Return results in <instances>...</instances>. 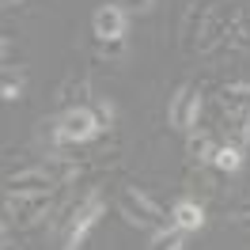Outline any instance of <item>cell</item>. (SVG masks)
Returning a JSON list of instances; mask_svg holds the SVG:
<instances>
[{
	"label": "cell",
	"mask_w": 250,
	"mask_h": 250,
	"mask_svg": "<svg viewBox=\"0 0 250 250\" xmlns=\"http://www.w3.org/2000/svg\"><path fill=\"white\" fill-rule=\"evenodd\" d=\"M76 159H64V156H49L42 163H34L27 171H19L8 178V189H23V193H57L61 186H68L72 178H80Z\"/></svg>",
	"instance_id": "1"
},
{
	"label": "cell",
	"mask_w": 250,
	"mask_h": 250,
	"mask_svg": "<svg viewBox=\"0 0 250 250\" xmlns=\"http://www.w3.org/2000/svg\"><path fill=\"white\" fill-rule=\"evenodd\" d=\"M99 133H106V129H103V122H99V114H95L91 103H87V106H68L49 122V141H53V148H76V144L95 141Z\"/></svg>",
	"instance_id": "2"
},
{
	"label": "cell",
	"mask_w": 250,
	"mask_h": 250,
	"mask_svg": "<svg viewBox=\"0 0 250 250\" xmlns=\"http://www.w3.org/2000/svg\"><path fill=\"white\" fill-rule=\"evenodd\" d=\"M118 212L125 216V224H133V228H148V231H156L163 224H171V216L163 212V205L152 197V193H144L137 186H125L118 193Z\"/></svg>",
	"instance_id": "3"
},
{
	"label": "cell",
	"mask_w": 250,
	"mask_h": 250,
	"mask_svg": "<svg viewBox=\"0 0 250 250\" xmlns=\"http://www.w3.org/2000/svg\"><path fill=\"white\" fill-rule=\"evenodd\" d=\"M99 216H103V197H99V193H87L83 201L72 205V208L64 212V231H61L64 250H76L80 243L87 239V231L99 224Z\"/></svg>",
	"instance_id": "4"
},
{
	"label": "cell",
	"mask_w": 250,
	"mask_h": 250,
	"mask_svg": "<svg viewBox=\"0 0 250 250\" xmlns=\"http://www.w3.org/2000/svg\"><path fill=\"white\" fill-rule=\"evenodd\" d=\"M197 114H201V91L193 83H182L171 95V106H167V122L178 133H193L197 129Z\"/></svg>",
	"instance_id": "5"
},
{
	"label": "cell",
	"mask_w": 250,
	"mask_h": 250,
	"mask_svg": "<svg viewBox=\"0 0 250 250\" xmlns=\"http://www.w3.org/2000/svg\"><path fill=\"white\" fill-rule=\"evenodd\" d=\"M91 27H95L99 42H122L125 27H129V12H125L122 4H103V8H95Z\"/></svg>",
	"instance_id": "6"
},
{
	"label": "cell",
	"mask_w": 250,
	"mask_h": 250,
	"mask_svg": "<svg viewBox=\"0 0 250 250\" xmlns=\"http://www.w3.org/2000/svg\"><path fill=\"white\" fill-rule=\"evenodd\" d=\"M220 110L231 122H247L250 118V83H228L220 91Z\"/></svg>",
	"instance_id": "7"
},
{
	"label": "cell",
	"mask_w": 250,
	"mask_h": 250,
	"mask_svg": "<svg viewBox=\"0 0 250 250\" xmlns=\"http://www.w3.org/2000/svg\"><path fill=\"white\" fill-rule=\"evenodd\" d=\"M171 224H178L186 235H197L205 228V208L197 201H189V197H182V201L171 208Z\"/></svg>",
	"instance_id": "8"
},
{
	"label": "cell",
	"mask_w": 250,
	"mask_h": 250,
	"mask_svg": "<svg viewBox=\"0 0 250 250\" xmlns=\"http://www.w3.org/2000/svg\"><path fill=\"white\" fill-rule=\"evenodd\" d=\"M182 247H186V231L178 224H163L148 239V250H182Z\"/></svg>",
	"instance_id": "9"
},
{
	"label": "cell",
	"mask_w": 250,
	"mask_h": 250,
	"mask_svg": "<svg viewBox=\"0 0 250 250\" xmlns=\"http://www.w3.org/2000/svg\"><path fill=\"white\" fill-rule=\"evenodd\" d=\"M186 156L189 163H212V156H216V144H212V137L208 133H186Z\"/></svg>",
	"instance_id": "10"
},
{
	"label": "cell",
	"mask_w": 250,
	"mask_h": 250,
	"mask_svg": "<svg viewBox=\"0 0 250 250\" xmlns=\"http://www.w3.org/2000/svg\"><path fill=\"white\" fill-rule=\"evenodd\" d=\"M212 167H216L220 174H235L243 167V148H239V144H220L216 156H212Z\"/></svg>",
	"instance_id": "11"
},
{
	"label": "cell",
	"mask_w": 250,
	"mask_h": 250,
	"mask_svg": "<svg viewBox=\"0 0 250 250\" xmlns=\"http://www.w3.org/2000/svg\"><path fill=\"white\" fill-rule=\"evenodd\" d=\"M23 87H27V83H23V72H16V68L8 64L4 76H0V95H4V103H19V99H23Z\"/></svg>",
	"instance_id": "12"
},
{
	"label": "cell",
	"mask_w": 250,
	"mask_h": 250,
	"mask_svg": "<svg viewBox=\"0 0 250 250\" xmlns=\"http://www.w3.org/2000/svg\"><path fill=\"white\" fill-rule=\"evenodd\" d=\"M118 4H122L129 16H144V12H152V4H156V0H118Z\"/></svg>",
	"instance_id": "13"
},
{
	"label": "cell",
	"mask_w": 250,
	"mask_h": 250,
	"mask_svg": "<svg viewBox=\"0 0 250 250\" xmlns=\"http://www.w3.org/2000/svg\"><path fill=\"white\" fill-rule=\"evenodd\" d=\"M16 4H27V0H4V8H16Z\"/></svg>",
	"instance_id": "14"
},
{
	"label": "cell",
	"mask_w": 250,
	"mask_h": 250,
	"mask_svg": "<svg viewBox=\"0 0 250 250\" xmlns=\"http://www.w3.org/2000/svg\"><path fill=\"white\" fill-rule=\"evenodd\" d=\"M235 220H239V224H247V220H250V212H239V216H235Z\"/></svg>",
	"instance_id": "15"
},
{
	"label": "cell",
	"mask_w": 250,
	"mask_h": 250,
	"mask_svg": "<svg viewBox=\"0 0 250 250\" xmlns=\"http://www.w3.org/2000/svg\"><path fill=\"white\" fill-rule=\"evenodd\" d=\"M247 137H250V118H247Z\"/></svg>",
	"instance_id": "16"
}]
</instances>
